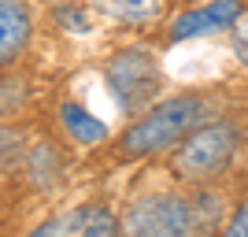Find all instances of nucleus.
<instances>
[{
	"label": "nucleus",
	"instance_id": "nucleus-5",
	"mask_svg": "<svg viewBox=\"0 0 248 237\" xmlns=\"http://www.w3.org/2000/svg\"><path fill=\"white\" fill-rule=\"evenodd\" d=\"M245 19V0H200L193 8L167 22V45H182L193 37H211V33H230Z\"/></svg>",
	"mask_w": 248,
	"mask_h": 237
},
{
	"label": "nucleus",
	"instance_id": "nucleus-10",
	"mask_svg": "<svg viewBox=\"0 0 248 237\" xmlns=\"http://www.w3.org/2000/svg\"><path fill=\"white\" fill-rule=\"evenodd\" d=\"M215 237H248V196H241L233 211L222 219V226H218Z\"/></svg>",
	"mask_w": 248,
	"mask_h": 237
},
{
	"label": "nucleus",
	"instance_id": "nucleus-2",
	"mask_svg": "<svg viewBox=\"0 0 248 237\" xmlns=\"http://www.w3.org/2000/svg\"><path fill=\"white\" fill-rule=\"evenodd\" d=\"M215 115H222L218 111V96L204 93V89L159 96L148 111H141L137 119L126 123V130L115 141V159L119 163H134V159L170 156L197 126L211 123Z\"/></svg>",
	"mask_w": 248,
	"mask_h": 237
},
{
	"label": "nucleus",
	"instance_id": "nucleus-12",
	"mask_svg": "<svg viewBox=\"0 0 248 237\" xmlns=\"http://www.w3.org/2000/svg\"><path fill=\"white\" fill-rule=\"evenodd\" d=\"M186 4H200V0H186Z\"/></svg>",
	"mask_w": 248,
	"mask_h": 237
},
{
	"label": "nucleus",
	"instance_id": "nucleus-4",
	"mask_svg": "<svg viewBox=\"0 0 248 237\" xmlns=\"http://www.w3.org/2000/svg\"><path fill=\"white\" fill-rule=\"evenodd\" d=\"M100 74H104V85L111 89V100L123 119H137L163 93V67L155 60V52L145 45L115 48L104 60Z\"/></svg>",
	"mask_w": 248,
	"mask_h": 237
},
{
	"label": "nucleus",
	"instance_id": "nucleus-11",
	"mask_svg": "<svg viewBox=\"0 0 248 237\" xmlns=\"http://www.w3.org/2000/svg\"><path fill=\"white\" fill-rule=\"evenodd\" d=\"M230 45H233V60L248 71V11H245V19L230 30Z\"/></svg>",
	"mask_w": 248,
	"mask_h": 237
},
{
	"label": "nucleus",
	"instance_id": "nucleus-7",
	"mask_svg": "<svg viewBox=\"0 0 248 237\" xmlns=\"http://www.w3.org/2000/svg\"><path fill=\"white\" fill-rule=\"evenodd\" d=\"M60 126H63V134L71 137L74 144H82V148L104 144L108 137H111L108 123L96 119V115L89 111L85 104H78V100H60Z\"/></svg>",
	"mask_w": 248,
	"mask_h": 237
},
{
	"label": "nucleus",
	"instance_id": "nucleus-1",
	"mask_svg": "<svg viewBox=\"0 0 248 237\" xmlns=\"http://www.w3.org/2000/svg\"><path fill=\"white\" fill-rule=\"evenodd\" d=\"M222 222V200L211 189L163 186L137 193L119 215V237H211Z\"/></svg>",
	"mask_w": 248,
	"mask_h": 237
},
{
	"label": "nucleus",
	"instance_id": "nucleus-9",
	"mask_svg": "<svg viewBox=\"0 0 248 237\" xmlns=\"http://www.w3.org/2000/svg\"><path fill=\"white\" fill-rule=\"evenodd\" d=\"M108 19L126 22V26H148L163 15V0H85Z\"/></svg>",
	"mask_w": 248,
	"mask_h": 237
},
{
	"label": "nucleus",
	"instance_id": "nucleus-8",
	"mask_svg": "<svg viewBox=\"0 0 248 237\" xmlns=\"http://www.w3.org/2000/svg\"><path fill=\"white\" fill-rule=\"evenodd\" d=\"M63 237H119V219L104 204H82L63 222Z\"/></svg>",
	"mask_w": 248,
	"mask_h": 237
},
{
	"label": "nucleus",
	"instance_id": "nucleus-6",
	"mask_svg": "<svg viewBox=\"0 0 248 237\" xmlns=\"http://www.w3.org/2000/svg\"><path fill=\"white\" fill-rule=\"evenodd\" d=\"M33 41V11L26 0H0V71L22 60Z\"/></svg>",
	"mask_w": 248,
	"mask_h": 237
},
{
	"label": "nucleus",
	"instance_id": "nucleus-3",
	"mask_svg": "<svg viewBox=\"0 0 248 237\" xmlns=\"http://www.w3.org/2000/svg\"><path fill=\"white\" fill-rule=\"evenodd\" d=\"M245 148V126L233 115H215L211 123L197 126L174 152L167 156V171L178 186L211 189Z\"/></svg>",
	"mask_w": 248,
	"mask_h": 237
}]
</instances>
